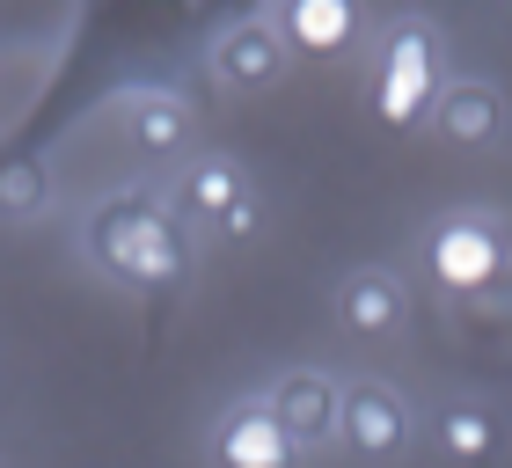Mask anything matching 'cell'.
I'll return each instance as SVG.
<instances>
[{"mask_svg": "<svg viewBox=\"0 0 512 468\" xmlns=\"http://www.w3.org/2000/svg\"><path fill=\"white\" fill-rule=\"evenodd\" d=\"M278 30H286L293 52L330 59V52H344V44H352L359 8H352V0H293V8H278Z\"/></svg>", "mask_w": 512, "mask_h": 468, "instance_id": "12", "label": "cell"}, {"mask_svg": "<svg viewBox=\"0 0 512 468\" xmlns=\"http://www.w3.org/2000/svg\"><path fill=\"white\" fill-rule=\"evenodd\" d=\"M344 447H352L359 461H395L410 447V403L403 388L388 381H359L344 388Z\"/></svg>", "mask_w": 512, "mask_h": 468, "instance_id": "6", "label": "cell"}, {"mask_svg": "<svg viewBox=\"0 0 512 468\" xmlns=\"http://www.w3.org/2000/svg\"><path fill=\"white\" fill-rule=\"evenodd\" d=\"M256 220H264V198H256V191H249V198H242V205H235V213H227V220H220L213 234H227V242H242V234H249Z\"/></svg>", "mask_w": 512, "mask_h": 468, "instance_id": "15", "label": "cell"}, {"mask_svg": "<svg viewBox=\"0 0 512 468\" xmlns=\"http://www.w3.org/2000/svg\"><path fill=\"white\" fill-rule=\"evenodd\" d=\"M118 117H125V139L147 161H169V154L191 147V103H183L176 88H132L118 103Z\"/></svg>", "mask_w": 512, "mask_h": 468, "instance_id": "9", "label": "cell"}, {"mask_svg": "<svg viewBox=\"0 0 512 468\" xmlns=\"http://www.w3.org/2000/svg\"><path fill=\"white\" fill-rule=\"evenodd\" d=\"M286 66H293V44L278 30V15H235L213 37V74L227 88H271Z\"/></svg>", "mask_w": 512, "mask_h": 468, "instance_id": "5", "label": "cell"}, {"mask_svg": "<svg viewBox=\"0 0 512 468\" xmlns=\"http://www.w3.org/2000/svg\"><path fill=\"white\" fill-rule=\"evenodd\" d=\"M432 125H439V139H454V147H498L505 96L491 81H447L439 103H432Z\"/></svg>", "mask_w": 512, "mask_h": 468, "instance_id": "10", "label": "cell"}, {"mask_svg": "<svg viewBox=\"0 0 512 468\" xmlns=\"http://www.w3.org/2000/svg\"><path fill=\"white\" fill-rule=\"evenodd\" d=\"M425 256H432V271H439V286H447V293H491L505 278V264H512V242H505L498 220L454 213V220H439L425 234Z\"/></svg>", "mask_w": 512, "mask_h": 468, "instance_id": "3", "label": "cell"}, {"mask_svg": "<svg viewBox=\"0 0 512 468\" xmlns=\"http://www.w3.org/2000/svg\"><path fill=\"white\" fill-rule=\"evenodd\" d=\"M403 315H410V293H403V278H395L388 264H366V271H352V278L337 286V322H344L359 344L395 337V330H403Z\"/></svg>", "mask_w": 512, "mask_h": 468, "instance_id": "8", "label": "cell"}, {"mask_svg": "<svg viewBox=\"0 0 512 468\" xmlns=\"http://www.w3.org/2000/svg\"><path fill=\"white\" fill-rule=\"evenodd\" d=\"M213 461L220 468H293L300 447L271 417V403H227L220 425H213Z\"/></svg>", "mask_w": 512, "mask_h": 468, "instance_id": "7", "label": "cell"}, {"mask_svg": "<svg viewBox=\"0 0 512 468\" xmlns=\"http://www.w3.org/2000/svg\"><path fill=\"white\" fill-rule=\"evenodd\" d=\"M44 213H52V169H44L37 154L0 161V220L8 227H37Z\"/></svg>", "mask_w": 512, "mask_h": 468, "instance_id": "14", "label": "cell"}, {"mask_svg": "<svg viewBox=\"0 0 512 468\" xmlns=\"http://www.w3.org/2000/svg\"><path fill=\"white\" fill-rule=\"evenodd\" d=\"M439 454L454 468H498L505 461V417L491 403H447L439 410Z\"/></svg>", "mask_w": 512, "mask_h": 468, "instance_id": "11", "label": "cell"}, {"mask_svg": "<svg viewBox=\"0 0 512 468\" xmlns=\"http://www.w3.org/2000/svg\"><path fill=\"white\" fill-rule=\"evenodd\" d=\"M176 198H183V213H191V220L220 227V220H227V213H235V205L249 198V176H242V161H227V154H205V161H191V169H183Z\"/></svg>", "mask_w": 512, "mask_h": 468, "instance_id": "13", "label": "cell"}, {"mask_svg": "<svg viewBox=\"0 0 512 468\" xmlns=\"http://www.w3.org/2000/svg\"><path fill=\"white\" fill-rule=\"evenodd\" d=\"M88 256L118 286H139V293H176L191 278V249H183L176 220L147 191H118L88 213Z\"/></svg>", "mask_w": 512, "mask_h": 468, "instance_id": "1", "label": "cell"}, {"mask_svg": "<svg viewBox=\"0 0 512 468\" xmlns=\"http://www.w3.org/2000/svg\"><path fill=\"white\" fill-rule=\"evenodd\" d=\"M439 30L425 15H403L395 30L381 37V66H374V110L388 125H417V117H432L439 103Z\"/></svg>", "mask_w": 512, "mask_h": 468, "instance_id": "2", "label": "cell"}, {"mask_svg": "<svg viewBox=\"0 0 512 468\" xmlns=\"http://www.w3.org/2000/svg\"><path fill=\"white\" fill-rule=\"evenodd\" d=\"M264 403H271V417L286 425V439L300 454H322L330 439H344V388L330 381V373H315V366L278 373Z\"/></svg>", "mask_w": 512, "mask_h": 468, "instance_id": "4", "label": "cell"}]
</instances>
